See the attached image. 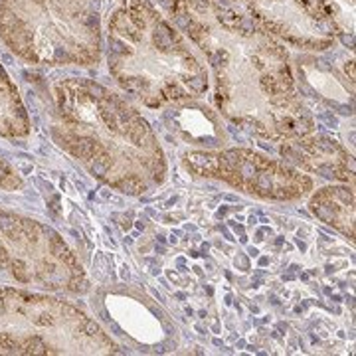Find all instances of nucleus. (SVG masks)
Listing matches in <instances>:
<instances>
[{
    "instance_id": "obj_1",
    "label": "nucleus",
    "mask_w": 356,
    "mask_h": 356,
    "mask_svg": "<svg viewBox=\"0 0 356 356\" xmlns=\"http://www.w3.org/2000/svg\"><path fill=\"white\" fill-rule=\"evenodd\" d=\"M107 65L117 83L149 107L186 99L192 79L206 76L177 28L149 0H127L109 16Z\"/></svg>"
},
{
    "instance_id": "obj_2",
    "label": "nucleus",
    "mask_w": 356,
    "mask_h": 356,
    "mask_svg": "<svg viewBox=\"0 0 356 356\" xmlns=\"http://www.w3.org/2000/svg\"><path fill=\"white\" fill-rule=\"evenodd\" d=\"M0 40L32 65L93 67L102 58V0H0Z\"/></svg>"
},
{
    "instance_id": "obj_3",
    "label": "nucleus",
    "mask_w": 356,
    "mask_h": 356,
    "mask_svg": "<svg viewBox=\"0 0 356 356\" xmlns=\"http://www.w3.org/2000/svg\"><path fill=\"white\" fill-rule=\"evenodd\" d=\"M77 307L42 293L0 287V355H62L88 348Z\"/></svg>"
},
{
    "instance_id": "obj_4",
    "label": "nucleus",
    "mask_w": 356,
    "mask_h": 356,
    "mask_svg": "<svg viewBox=\"0 0 356 356\" xmlns=\"http://www.w3.org/2000/svg\"><path fill=\"white\" fill-rule=\"evenodd\" d=\"M51 291L86 293L89 283L77 255L64 238L32 218L0 210V277Z\"/></svg>"
},
{
    "instance_id": "obj_5",
    "label": "nucleus",
    "mask_w": 356,
    "mask_h": 356,
    "mask_svg": "<svg viewBox=\"0 0 356 356\" xmlns=\"http://www.w3.org/2000/svg\"><path fill=\"white\" fill-rule=\"evenodd\" d=\"M248 10L259 28L293 48L327 51L334 32L313 0H248Z\"/></svg>"
},
{
    "instance_id": "obj_6",
    "label": "nucleus",
    "mask_w": 356,
    "mask_h": 356,
    "mask_svg": "<svg viewBox=\"0 0 356 356\" xmlns=\"http://www.w3.org/2000/svg\"><path fill=\"white\" fill-rule=\"evenodd\" d=\"M30 133V119L20 91L0 64V135L26 137Z\"/></svg>"
},
{
    "instance_id": "obj_7",
    "label": "nucleus",
    "mask_w": 356,
    "mask_h": 356,
    "mask_svg": "<svg viewBox=\"0 0 356 356\" xmlns=\"http://www.w3.org/2000/svg\"><path fill=\"white\" fill-rule=\"evenodd\" d=\"M321 14L344 46H355V0H318Z\"/></svg>"
},
{
    "instance_id": "obj_8",
    "label": "nucleus",
    "mask_w": 356,
    "mask_h": 356,
    "mask_svg": "<svg viewBox=\"0 0 356 356\" xmlns=\"http://www.w3.org/2000/svg\"><path fill=\"white\" fill-rule=\"evenodd\" d=\"M0 188L2 191H18L22 188V178L13 170V166L0 159Z\"/></svg>"
},
{
    "instance_id": "obj_9",
    "label": "nucleus",
    "mask_w": 356,
    "mask_h": 356,
    "mask_svg": "<svg viewBox=\"0 0 356 356\" xmlns=\"http://www.w3.org/2000/svg\"><path fill=\"white\" fill-rule=\"evenodd\" d=\"M115 186H117L121 192L129 194V196H137V194H140V192L147 188V186H145L137 177L121 178V180H117V182H115Z\"/></svg>"
},
{
    "instance_id": "obj_10",
    "label": "nucleus",
    "mask_w": 356,
    "mask_h": 356,
    "mask_svg": "<svg viewBox=\"0 0 356 356\" xmlns=\"http://www.w3.org/2000/svg\"><path fill=\"white\" fill-rule=\"evenodd\" d=\"M238 172H240V177L245 182H252L257 177V172H259V166L255 165L254 161H242V165L238 166Z\"/></svg>"
},
{
    "instance_id": "obj_11",
    "label": "nucleus",
    "mask_w": 356,
    "mask_h": 356,
    "mask_svg": "<svg viewBox=\"0 0 356 356\" xmlns=\"http://www.w3.org/2000/svg\"><path fill=\"white\" fill-rule=\"evenodd\" d=\"M271 186H273V182H271V172H269V170L257 172V177H255V191H259L261 194H269V192H271Z\"/></svg>"
},
{
    "instance_id": "obj_12",
    "label": "nucleus",
    "mask_w": 356,
    "mask_h": 356,
    "mask_svg": "<svg viewBox=\"0 0 356 356\" xmlns=\"http://www.w3.org/2000/svg\"><path fill=\"white\" fill-rule=\"evenodd\" d=\"M332 194L337 196V198H341L343 202L346 204H353V194H350V191L348 188H344V186H339V188H332Z\"/></svg>"
},
{
    "instance_id": "obj_13",
    "label": "nucleus",
    "mask_w": 356,
    "mask_h": 356,
    "mask_svg": "<svg viewBox=\"0 0 356 356\" xmlns=\"http://www.w3.org/2000/svg\"><path fill=\"white\" fill-rule=\"evenodd\" d=\"M317 175H321L323 178H329V180H332V178H337L334 177V175H337V170H334L331 165H318Z\"/></svg>"
},
{
    "instance_id": "obj_14",
    "label": "nucleus",
    "mask_w": 356,
    "mask_h": 356,
    "mask_svg": "<svg viewBox=\"0 0 356 356\" xmlns=\"http://www.w3.org/2000/svg\"><path fill=\"white\" fill-rule=\"evenodd\" d=\"M317 147L321 149V151H325V153H332V151L337 149V145H334V143L329 139H321L317 143Z\"/></svg>"
},
{
    "instance_id": "obj_15",
    "label": "nucleus",
    "mask_w": 356,
    "mask_h": 356,
    "mask_svg": "<svg viewBox=\"0 0 356 356\" xmlns=\"http://www.w3.org/2000/svg\"><path fill=\"white\" fill-rule=\"evenodd\" d=\"M236 261H238V264H240V266H242L243 269H248V259H245V257H242V255H240V257H238Z\"/></svg>"
},
{
    "instance_id": "obj_16",
    "label": "nucleus",
    "mask_w": 356,
    "mask_h": 356,
    "mask_svg": "<svg viewBox=\"0 0 356 356\" xmlns=\"http://www.w3.org/2000/svg\"><path fill=\"white\" fill-rule=\"evenodd\" d=\"M228 2H229V0H228Z\"/></svg>"
}]
</instances>
